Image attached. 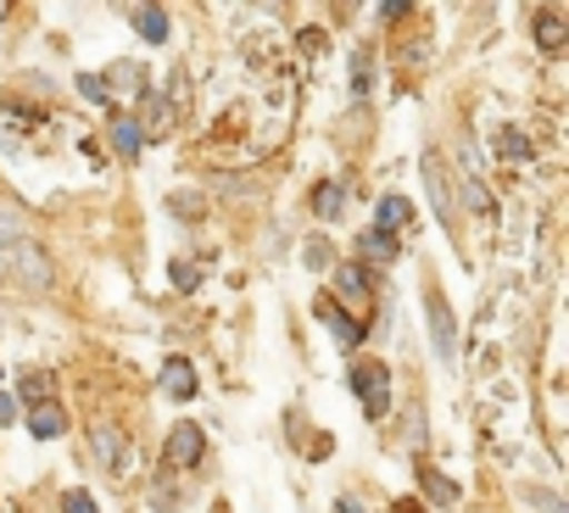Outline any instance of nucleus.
<instances>
[{
  "label": "nucleus",
  "mask_w": 569,
  "mask_h": 513,
  "mask_svg": "<svg viewBox=\"0 0 569 513\" xmlns=\"http://www.w3.org/2000/svg\"><path fill=\"white\" fill-rule=\"evenodd\" d=\"M358 251H363V256H375V263H386V256H397V234H380V229H369V234L358 240Z\"/></svg>",
  "instance_id": "4468645a"
},
{
  "label": "nucleus",
  "mask_w": 569,
  "mask_h": 513,
  "mask_svg": "<svg viewBox=\"0 0 569 513\" xmlns=\"http://www.w3.org/2000/svg\"><path fill=\"white\" fill-rule=\"evenodd\" d=\"M90 441H96V452H101V463H107L112 474H123V469H129V457H134V452H129V441H123V430H118V424H96V430H90Z\"/></svg>",
  "instance_id": "39448f33"
},
{
  "label": "nucleus",
  "mask_w": 569,
  "mask_h": 513,
  "mask_svg": "<svg viewBox=\"0 0 569 513\" xmlns=\"http://www.w3.org/2000/svg\"><path fill=\"white\" fill-rule=\"evenodd\" d=\"M62 513H101V507H96L90 491H68V496H62Z\"/></svg>",
  "instance_id": "4be33fe9"
},
{
  "label": "nucleus",
  "mask_w": 569,
  "mask_h": 513,
  "mask_svg": "<svg viewBox=\"0 0 569 513\" xmlns=\"http://www.w3.org/2000/svg\"><path fill=\"white\" fill-rule=\"evenodd\" d=\"M425 190H430V201H436L441 223H452V190H447V173H441V162H436V157H425Z\"/></svg>",
  "instance_id": "9d476101"
},
{
  "label": "nucleus",
  "mask_w": 569,
  "mask_h": 513,
  "mask_svg": "<svg viewBox=\"0 0 569 513\" xmlns=\"http://www.w3.org/2000/svg\"><path fill=\"white\" fill-rule=\"evenodd\" d=\"M112 151H118V157H140V151H146V129H140L129 112L112 118Z\"/></svg>",
  "instance_id": "1a4fd4ad"
},
{
  "label": "nucleus",
  "mask_w": 569,
  "mask_h": 513,
  "mask_svg": "<svg viewBox=\"0 0 569 513\" xmlns=\"http://www.w3.org/2000/svg\"><path fill=\"white\" fill-rule=\"evenodd\" d=\"M352 391H358L363 413L380 419V413L391 408V369H386V363H358V369H352Z\"/></svg>",
  "instance_id": "f257e3e1"
},
{
  "label": "nucleus",
  "mask_w": 569,
  "mask_h": 513,
  "mask_svg": "<svg viewBox=\"0 0 569 513\" xmlns=\"http://www.w3.org/2000/svg\"><path fill=\"white\" fill-rule=\"evenodd\" d=\"M336 513H363V502H358V496H341V502H336Z\"/></svg>",
  "instance_id": "c756f323"
},
{
  "label": "nucleus",
  "mask_w": 569,
  "mask_h": 513,
  "mask_svg": "<svg viewBox=\"0 0 569 513\" xmlns=\"http://www.w3.org/2000/svg\"><path fill=\"white\" fill-rule=\"evenodd\" d=\"M118 90H129V95H140V90H146V68H134V62H123V68H118Z\"/></svg>",
  "instance_id": "aec40b11"
},
{
  "label": "nucleus",
  "mask_w": 569,
  "mask_h": 513,
  "mask_svg": "<svg viewBox=\"0 0 569 513\" xmlns=\"http://www.w3.org/2000/svg\"><path fill=\"white\" fill-rule=\"evenodd\" d=\"M79 90H84L90 101H107V79H96V73H84V79H79Z\"/></svg>",
  "instance_id": "a878e982"
},
{
  "label": "nucleus",
  "mask_w": 569,
  "mask_h": 513,
  "mask_svg": "<svg viewBox=\"0 0 569 513\" xmlns=\"http://www.w3.org/2000/svg\"><path fill=\"white\" fill-rule=\"evenodd\" d=\"M134 29H140L146 46H168V34H173V23H168L162 7H134Z\"/></svg>",
  "instance_id": "6e6552de"
},
{
  "label": "nucleus",
  "mask_w": 569,
  "mask_h": 513,
  "mask_svg": "<svg viewBox=\"0 0 569 513\" xmlns=\"http://www.w3.org/2000/svg\"><path fill=\"white\" fill-rule=\"evenodd\" d=\"M173 212H179V218H196L201 201H196V195H173Z\"/></svg>",
  "instance_id": "c85d7f7f"
},
{
  "label": "nucleus",
  "mask_w": 569,
  "mask_h": 513,
  "mask_svg": "<svg viewBox=\"0 0 569 513\" xmlns=\"http://www.w3.org/2000/svg\"><path fill=\"white\" fill-rule=\"evenodd\" d=\"M325 324H330V330L341 335V346H358V341H363V324H352V319H341L336 308H325Z\"/></svg>",
  "instance_id": "2eb2a0df"
},
{
  "label": "nucleus",
  "mask_w": 569,
  "mask_h": 513,
  "mask_svg": "<svg viewBox=\"0 0 569 513\" xmlns=\"http://www.w3.org/2000/svg\"><path fill=\"white\" fill-rule=\"evenodd\" d=\"M536 46L541 51H563V18L558 12H541L536 18Z\"/></svg>",
  "instance_id": "ddd939ff"
},
{
  "label": "nucleus",
  "mask_w": 569,
  "mask_h": 513,
  "mask_svg": "<svg viewBox=\"0 0 569 513\" xmlns=\"http://www.w3.org/2000/svg\"><path fill=\"white\" fill-rule=\"evenodd\" d=\"M425 324H430L436 358H441V363H452V358H458V335H452V308H447V296H441L436 285L425 291Z\"/></svg>",
  "instance_id": "7ed1b4c3"
},
{
  "label": "nucleus",
  "mask_w": 569,
  "mask_h": 513,
  "mask_svg": "<svg viewBox=\"0 0 569 513\" xmlns=\"http://www.w3.org/2000/svg\"><path fill=\"white\" fill-rule=\"evenodd\" d=\"M463 201H469V207H475V212H491V195H486V190H480V184H475V179H469V184H463Z\"/></svg>",
  "instance_id": "b1692460"
},
{
  "label": "nucleus",
  "mask_w": 569,
  "mask_h": 513,
  "mask_svg": "<svg viewBox=\"0 0 569 513\" xmlns=\"http://www.w3.org/2000/svg\"><path fill=\"white\" fill-rule=\"evenodd\" d=\"M336 285H341V296H363V291H369V274H363L358 263H347V269L336 274Z\"/></svg>",
  "instance_id": "dca6fc26"
},
{
  "label": "nucleus",
  "mask_w": 569,
  "mask_h": 513,
  "mask_svg": "<svg viewBox=\"0 0 569 513\" xmlns=\"http://www.w3.org/2000/svg\"><path fill=\"white\" fill-rule=\"evenodd\" d=\"M425 491H430L436 502H452V496H458V491H452L447 480H436V469H425Z\"/></svg>",
  "instance_id": "5701e85b"
},
{
  "label": "nucleus",
  "mask_w": 569,
  "mask_h": 513,
  "mask_svg": "<svg viewBox=\"0 0 569 513\" xmlns=\"http://www.w3.org/2000/svg\"><path fill=\"white\" fill-rule=\"evenodd\" d=\"M497 145H502V157H508V162H530V140H525V134L502 129V140H497Z\"/></svg>",
  "instance_id": "a211bd4d"
},
{
  "label": "nucleus",
  "mask_w": 569,
  "mask_h": 513,
  "mask_svg": "<svg viewBox=\"0 0 569 513\" xmlns=\"http://www.w3.org/2000/svg\"><path fill=\"white\" fill-rule=\"evenodd\" d=\"M173 285H179V291H196V269H190V263H173Z\"/></svg>",
  "instance_id": "bb28decb"
},
{
  "label": "nucleus",
  "mask_w": 569,
  "mask_h": 513,
  "mask_svg": "<svg viewBox=\"0 0 569 513\" xmlns=\"http://www.w3.org/2000/svg\"><path fill=\"white\" fill-rule=\"evenodd\" d=\"M162 391H168L173 402H190V396H196V369H190V358H168V363H162Z\"/></svg>",
  "instance_id": "0eeeda50"
},
{
  "label": "nucleus",
  "mask_w": 569,
  "mask_h": 513,
  "mask_svg": "<svg viewBox=\"0 0 569 513\" xmlns=\"http://www.w3.org/2000/svg\"><path fill=\"white\" fill-rule=\"evenodd\" d=\"M7 263H18V274L29 280V285H51V256H46V245H34V240H18V251H7Z\"/></svg>",
  "instance_id": "20e7f679"
},
{
  "label": "nucleus",
  "mask_w": 569,
  "mask_h": 513,
  "mask_svg": "<svg viewBox=\"0 0 569 513\" xmlns=\"http://www.w3.org/2000/svg\"><path fill=\"white\" fill-rule=\"evenodd\" d=\"M201 452H207V430H201V424H190V419H184V424H173V430H168V441H162V463H168V469H196V463H201Z\"/></svg>",
  "instance_id": "f03ea898"
},
{
  "label": "nucleus",
  "mask_w": 569,
  "mask_h": 513,
  "mask_svg": "<svg viewBox=\"0 0 569 513\" xmlns=\"http://www.w3.org/2000/svg\"><path fill=\"white\" fill-rule=\"evenodd\" d=\"M302 263L308 269H330V240H308L302 245Z\"/></svg>",
  "instance_id": "6ab92c4d"
},
{
  "label": "nucleus",
  "mask_w": 569,
  "mask_h": 513,
  "mask_svg": "<svg viewBox=\"0 0 569 513\" xmlns=\"http://www.w3.org/2000/svg\"><path fill=\"white\" fill-rule=\"evenodd\" d=\"M0 240H23V212L12 201H0Z\"/></svg>",
  "instance_id": "f3484780"
},
{
  "label": "nucleus",
  "mask_w": 569,
  "mask_h": 513,
  "mask_svg": "<svg viewBox=\"0 0 569 513\" xmlns=\"http://www.w3.org/2000/svg\"><path fill=\"white\" fill-rule=\"evenodd\" d=\"M408 212H413V207H408L402 195H380V207H375V229H380V234H391V229H402V223H408Z\"/></svg>",
  "instance_id": "f8f14e48"
},
{
  "label": "nucleus",
  "mask_w": 569,
  "mask_h": 513,
  "mask_svg": "<svg viewBox=\"0 0 569 513\" xmlns=\"http://www.w3.org/2000/svg\"><path fill=\"white\" fill-rule=\"evenodd\" d=\"M0 269H7V245H0Z\"/></svg>",
  "instance_id": "7c9ffc66"
},
{
  "label": "nucleus",
  "mask_w": 569,
  "mask_h": 513,
  "mask_svg": "<svg viewBox=\"0 0 569 513\" xmlns=\"http://www.w3.org/2000/svg\"><path fill=\"white\" fill-rule=\"evenodd\" d=\"M12 419H18V396L0 391V424H12Z\"/></svg>",
  "instance_id": "cd10ccee"
},
{
  "label": "nucleus",
  "mask_w": 569,
  "mask_h": 513,
  "mask_svg": "<svg viewBox=\"0 0 569 513\" xmlns=\"http://www.w3.org/2000/svg\"><path fill=\"white\" fill-rule=\"evenodd\" d=\"M29 435H34V441L68 435V413H62L57 402H34V408H29Z\"/></svg>",
  "instance_id": "423d86ee"
},
{
  "label": "nucleus",
  "mask_w": 569,
  "mask_h": 513,
  "mask_svg": "<svg viewBox=\"0 0 569 513\" xmlns=\"http://www.w3.org/2000/svg\"><path fill=\"white\" fill-rule=\"evenodd\" d=\"M313 212H319L325 223H336V218L347 212V190H341L336 179H325V184H313Z\"/></svg>",
  "instance_id": "9b49d317"
},
{
  "label": "nucleus",
  "mask_w": 569,
  "mask_h": 513,
  "mask_svg": "<svg viewBox=\"0 0 569 513\" xmlns=\"http://www.w3.org/2000/svg\"><path fill=\"white\" fill-rule=\"evenodd\" d=\"M525 502H530V507H541V513H563V502H558V496H547V491H525Z\"/></svg>",
  "instance_id": "393cba45"
},
{
  "label": "nucleus",
  "mask_w": 569,
  "mask_h": 513,
  "mask_svg": "<svg viewBox=\"0 0 569 513\" xmlns=\"http://www.w3.org/2000/svg\"><path fill=\"white\" fill-rule=\"evenodd\" d=\"M46 385H51L46 374H23V391H18V396H23V402L34 408V402H46Z\"/></svg>",
  "instance_id": "412c9836"
}]
</instances>
